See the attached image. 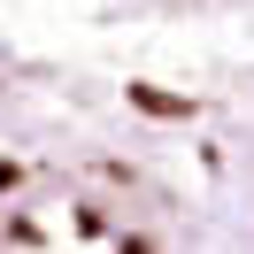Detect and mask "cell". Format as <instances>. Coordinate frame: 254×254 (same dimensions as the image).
Wrapping results in <instances>:
<instances>
[{"mask_svg":"<svg viewBox=\"0 0 254 254\" xmlns=\"http://www.w3.org/2000/svg\"><path fill=\"white\" fill-rule=\"evenodd\" d=\"M0 254H154V231L131 216V200L39 192L23 208H0Z\"/></svg>","mask_w":254,"mask_h":254,"instance_id":"1","label":"cell"}]
</instances>
